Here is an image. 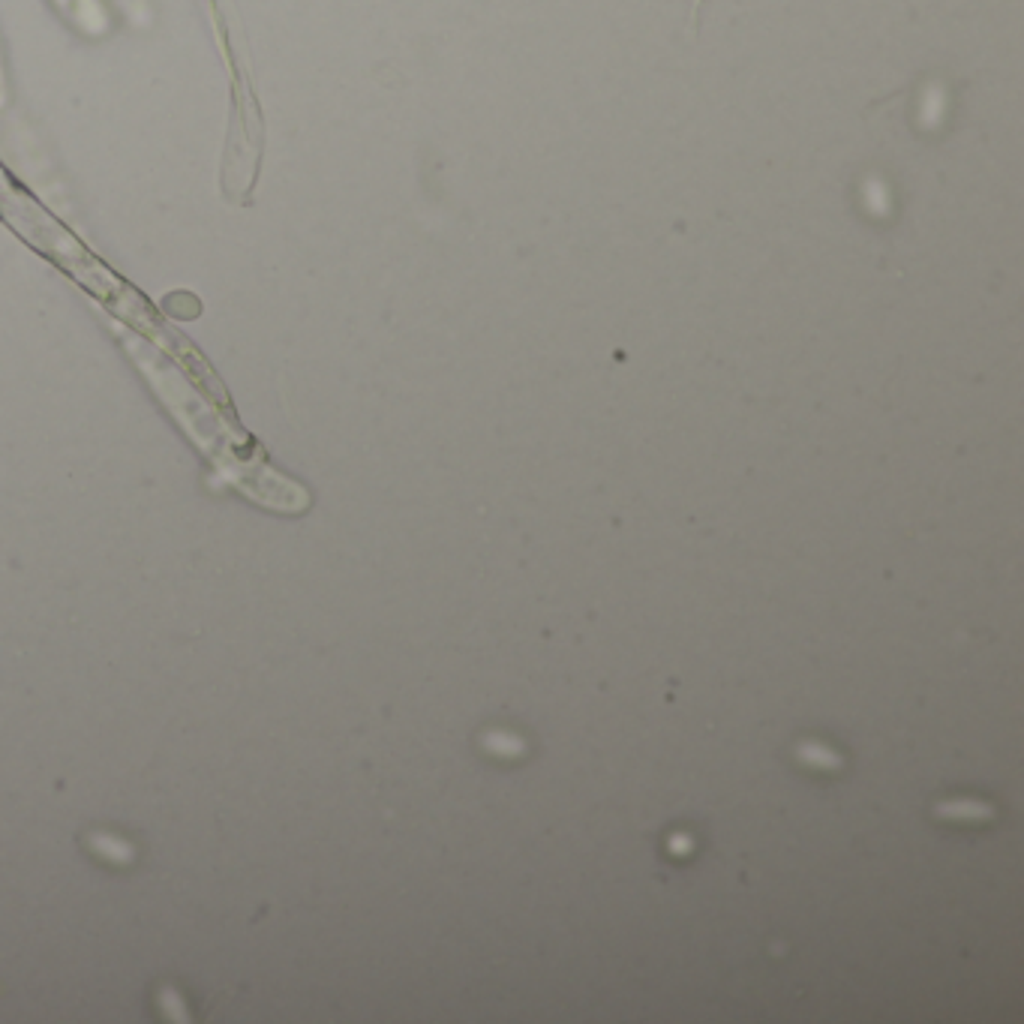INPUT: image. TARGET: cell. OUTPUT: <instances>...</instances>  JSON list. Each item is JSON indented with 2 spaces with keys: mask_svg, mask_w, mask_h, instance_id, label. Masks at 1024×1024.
Instances as JSON below:
<instances>
[{
  "mask_svg": "<svg viewBox=\"0 0 1024 1024\" xmlns=\"http://www.w3.org/2000/svg\"><path fill=\"white\" fill-rule=\"evenodd\" d=\"M90 847H93V853H99L102 860H109L115 865H130L136 860V847H132V841H127V838H120V835H111V832H93Z\"/></svg>",
  "mask_w": 1024,
  "mask_h": 1024,
  "instance_id": "cell-1",
  "label": "cell"
},
{
  "mask_svg": "<svg viewBox=\"0 0 1024 1024\" xmlns=\"http://www.w3.org/2000/svg\"><path fill=\"white\" fill-rule=\"evenodd\" d=\"M935 814L940 820H958V823H977V820H988L991 814V805L986 802H974V799H956V802H944L937 805Z\"/></svg>",
  "mask_w": 1024,
  "mask_h": 1024,
  "instance_id": "cell-2",
  "label": "cell"
},
{
  "mask_svg": "<svg viewBox=\"0 0 1024 1024\" xmlns=\"http://www.w3.org/2000/svg\"><path fill=\"white\" fill-rule=\"evenodd\" d=\"M799 758L805 763H811V767H817V769H838L841 767V758L832 754L830 748H823V745H817V742L799 745Z\"/></svg>",
  "mask_w": 1024,
  "mask_h": 1024,
  "instance_id": "cell-3",
  "label": "cell"
},
{
  "mask_svg": "<svg viewBox=\"0 0 1024 1024\" xmlns=\"http://www.w3.org/2000/svg\"><path fill=\"white\" fill-rule=\"evenodd\" d=\"M157 1000H160V1009L165 1012V1019H169V1021H183V1024L190 1021V1012H186V1003L178 995V988H172V986L160 988Z\"/></svg>",
  "mask_w": 1024,
  "mask_h": 1024,
  "instance_id": "cell-4",
  "label": "cell"
},
{
  "mask_svg": "<svg viewBox=\"0 0 1024 1024\" xmlns=\"http://www.w3.org/2000/svg\"><path fill=\"white\" fill-rule=\"evenodd\" d=\"M484 742H487L490 751H499V754H520L523 751V742L517 737H505V733H490Z\"/></svg>",
  "mask_w": 1024,
  "mask_h": 1024,
  "instance_id": "cell-5",
  "label": "cell"
}]
</instances>
